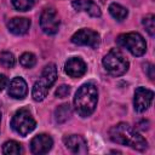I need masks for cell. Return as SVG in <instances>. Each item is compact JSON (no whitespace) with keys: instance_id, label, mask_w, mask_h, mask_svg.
<instances>
[{"instance_id":"1","label":"cell","mask_w":155,"mask_h":155,"mask_svg":"<svg viewBox=\"0 0 155 155\" xmlns=\"http://www.w3.org/2000/svg\"><path fill=\"white\" fill-rule=\"evenodd\" d=\"M109 138L117 144L127 145L134 150L144 151L148 148L147 139L131 125L126 122H119L110 127L109 130Z\"/></svg>"},{"instance_id":"2","label":"cell","mask_w":155,"mask_h":155,"mask_svg":"<svg viewBox=\"0 0 155 155\" xmlns=\"http://www.w3.org/2000/svg\"><path fill=\"white\" fill-rule=\"evenodd\" d=\"M97 102H98L97 87L91 82L84 84L78 88L74 97L75 111L79 114V116L87 117L94 111L97 107Z\"/></svg>"},{"instance_id":"3","label":"cell","mask_w":155,"mask_h":155,"mask_svg":"<svg viewBox=\"0 0 155 155\" xmlns=\"http://www.w3.org/2000/svg\"><path fill=\"white\" fill-rule=\"evenodd\" d=\"M57 80V68L54 63H48L44 67L40 79L34 84L31 97L35 102H41L46 98L50 88Z\"/></svg>"},{"instance_id":"4","label":"cell","mask_w":155,"mask_h":155,"mask_svg":"<svg viewBox=\"0 0 155 155\" xmlns=\"http://www.w3.org/2000/svg\"><path fill=\"white\" fill-rule=\"evenodd\" d=\"M102 63H103L104 69L113 76H121L130 68V63H128L127 58L119 48L110 50L103 57Z\"/></svg>"},{"instance_id":"5","label":"cell","mask_w":155,"mask_h":155,"mask_svg":"<svg viewBox=\"0 0 155 155\" xmlns=\"http://www.w3.org/2000/svg\"><path fill=\"white\" fill-rule=\"evenodd\" d=\"M36 126V122L28 108L18 109L11 119V127L12 130L22 137L29 134Z\"/></svg>"},{"instance_id":"6","label":"cell","mask_w":155,"mask_h":155,"mask_svg":"<svg viewBox=\"0 0 155 155\" xmlns=\"http://www.w3.org/2000/svg\"><path fill=\"white\" fill-rule=\"evenodd\" d=\"M116 42L119 46L128 50L133 56H137V57L143 56L147 51V42L144 38L137 31H131V33L119 35L116 39Z\"/></svg>"},{"instance_id":"7","label":"cell","mask_w":155,"mask_h":155,"mask_svg":"<svg viewBox=\"0 0 155 155\" xmlns=\"http://www.w3.org/2000/svg\"><path fill=\"white\" fill-rule=\"evenodd\" d=\"M40 27L47 35H53L59 28V17L53 7H46L40 16Z\"/></svg>"},{"instance_id":"8","label":"cell","mask_w":155,"mask_h":155,"mask_svg":"<svg viewBox=\"0 0 155 155\" xmlns=\"http://www.w3.org/2000/svg\"><path fill=\"white\" fill-rule=\"evenodd\" d=\"M71 42L79 46H90L92 48H97L101 44V36L92 29L82 28L71 36Z\"/></svg>"},{"instance_id":"9","label":"cell","mask_w":155,"mask_h":155,"mask_svg":"<svg viewBox=\"0 0 155 155\" xmlns=\"http://www.w3.org/2000/svg\"><path fill=\"white\" fill-rule=\"evenodd\" d=\"M154 98V92L151 90H148L145 87H138L134 91V97H133V107L134 110L138 113L145 111L153 102Z\"/></svg>"},{"instance_id":"10","label":"cell","mask_w":155,"mask_h":155,"mask_svg":"<svg viewBox=\"0 0 155 155\" xmlns=\"http://www.w3.org/2000/svg\"><path fill=\"white\" fill-rule=\"evenodd\" d=\"M52 145H53V139L51 138V136L46 133H40L30 140V150L33 154H38V155L48 153Z\"/></svg>"},{"instance_id":"11","label":"cell","mask_w":155,"mask_h":155,"mask_svg":"<svg viewBox=\"0 0 155 155\" xmlns=\"http://www.w3.org/2000/svg\"><path fill=\"white\" fill-rule=\"evenodd\" d=\"M86 70H87L86 63L79 57H71L64 64V71L70 78H81L82 75H85Z\"/></svg>"},{"instance_id":"12","label":"cell","mask_w":155,"mask_h":155,"mask_svg":"<svg viewBox=\"0 0 155 155\" xmlns=\"http://www.w3.org/2000/svg\"><path fill=\"white\" fill-rule=\"evenodd\" d=\"M64 144L74 154H86L87 153V142L80 134H70L64 137Z\"/></svg>"},{"instance_id":"13","label":"cell","mask_w":155,"mask_h":155,"mask_svg":"<svg viewBox=\"0 0 155 155\" xmlns=\"http://www.w3.org/2000/svg\"><path fill=\"white\" fill-rule=\"evenodd\" d=\"M8 96L15 99H23L28 93V86L23 78L16 76L8 85Z\"/></svg>"},{"instance_id":"14","label":"cell","mask_w":155,"mask_h":155,"mask_svg":"<svg viewBox=\"0 0 155 155\" xmlns=\"http://www.w3.org/2000/svg\"><path fill=\"white\" fill-rule=\"evenodd\" d=\"M71 6L75 11L86 12L91 17L97 18V17H101V15H102L101 7L96 2H93L92 0H74L71 2Z\"/></svg>"},{"instance_id":"15","label":"cell","mask_w":155,"mask_h":155,"mask_svg":"<svg viewBox=\"0 0 155 155\" xmlns=\"http://www.w3.org/2000/svg\"><path fill=\"white\" fill-rule=\"evenodd\" d=\"M7 28L15 35H24L30 28V19L25 17H13L8 21Z\"/></svg>"},{"instance_id":"16","label":"cell","mask_w":155,"mask_h":155,"mask_svg":"<svg viewBox=\"0 0 155 155\" xmlns=\"http://www.w3.org/2000/svg\"><path fill=\"white\" fill-rule=\"evenodd\" d=\"M70 116H71V108L68 103H64V104L59 105L54 110V120L58 124L65 122L67 120L70 119Z\"/></svg>"},{"instance_id":"17","label":"cell","mask_w":155,"mask_h":155,"mask_svg":"<svg viewBox=\"0 0 155 155\" xmlns=\"http://www.w3.org/2000/svg\"><path fill=\"white\" fill-rule=\"evenodd\" d=\"M109 13L111 15L113 18H115L116 21H124L127 16H128V10L126 7H124L120 4L113 2L109 5Z\"/></svg>"},{"instance_id":"18","label":"cell","mask_w":155,"mask_h":155,"mask_svg":"<svg viewBox=\"0 0 155 155\" xmlns=\"http://www.w3.org/2000/svg\"><path fill=\"white\" fill-rule=\"evenodd\" d=\"M2 153L6 155H17L22 153V147L16 140H7L2 144Z\"/></svg>"},{"instance_id":"19","label":"cell","mask_w":155,"mask_h":155,"mask_svg":"<svg viewBox=\"0 0 155 155\" xmlns=\"http://www.w3.org/2000/svg\"><path fill=\"white\" fill-rule=\"evenodd\" d=\"M19 63L24 68H33L36 64V57L31 52H24L19 57Z\"/></svg>"},{"instance_id":"20","label":"cell","mask_w":155,"mask_h":155,"mask_svg":"<svg viewBox=\"0 0 155 155\" xmlns=\"http://www.w3.org/2000/svg\"><path fill=\"white\" fill-rule=\"evenodd\" d=\"M15 62H16V61H15L13 53H11V52H8V51H4V52L0 54V64H1L4 68H6V69L13 68Z\"/></svg>"},{"instance_id":"21","label":"cell","mask_w":155,"mask_h":155,"mask_svg":"<svg viewBox=\"0 0 155 155\" xmlns=\"http://www.w3.org/2000/svg\"><path fill=\"white\" fill-rule=\"evenodd\" d=\"M142 24L143 27L145 28L147 33L150 35V36H154L155 34V16L154 15H148L143 18L142 21Z\"/></svg>"},{"instance_id":"22","label":"cell","mask_w":155,"mask_h":155,"mask_svg":"<svg viewBox=\"0 0 155 155\" xmlns=\"http://www.w3.org/2000/svg\"><path fill=\"white\" fill-rule=\"evenodd\" d=\"M13 7L17 11H28L34 6V0H11Z\"/></svg>"},{"instance_id":"23","label":"cell","mask_w":155,"mask_h":155,"mask_svg":"<svg viewBox=\"0 0 155 155\" xmlns=\"http://www.w3.org/2000/svg\"><path fill=\"white\" fill-rule=\"evenodd\" d=\"M69 93H70V86L69 85H64V84L61 85L54 92L56 97H58V98H65V97L69 96Z\"/></svg>"},{"instance_id":"24","label":"cell","mask_w":155,"mask_h":155,"mask_svg":"<svg viewBox=\"0 0 155 155\" xmlns=\"http://www.w3.org/2000/svg\"><path fill=\"white\" fill-rule=\"evenodd\" d=\"M143 67H144V71H145V74H147V75H148V78L153 81V80H154V78H155V73H154L155 68H154V65H153L151 63H145Z\"/></svg>"},{"instance_id":"25","label":"cell","mask_w":155,"mask_h":155,"mask_svg":"<svg viewBox=\"0 0 155 155\" xmlns=\"http://www.w3.org/2000/svg\"><path fill=\"white\" fill-rule=\"evenodd\" d=\"M8 84V79L4 75V74H0V91H2Z\"/></svg>"},{"instance_id":"26","label":"cell","mask_w":155,"mask_h":155,"mask_svg":"<svg viewBox=\"0 0 155 155\" xmlns=\"http://www.w3.org/2000/svg\"><path fill=\"white\" fill-rule=\"evenodd\" d=\"M0 122H1V111H0Z\"/></svg>"}]
</instances>
